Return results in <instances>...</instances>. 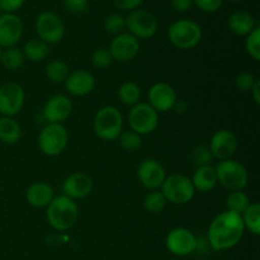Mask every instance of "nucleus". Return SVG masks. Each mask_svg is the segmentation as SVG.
<instances>
[{"label":"nucleus","instance_id":"obj_36","mask_svg":"<svg viewBox=\"0 0 260 260\" xmlns=\"http://www.w3.org/2000/svg\"><path fill=\"white\" fill-rule=\"evenodd\" d=\"M190 160L197 168L203 167V165H210L211 160H212V155H211L208 147L197 146L190 152Z\"/></svg>","mask_w":260,"mask_h":260},{"label":"nucleus","instance_id":"obj_38","mask_svg":"<svg viewBox=\"0 0 260 260\" xmlns=\"http://www.w3.org/2000/svg\"><path fill=\"white\" fill-rule=\"evenodd\" d=\"M223 0H193V4L205 13H215L222 7Z\"/></svg>","mask_w":260,"mask_h":260},{"label":"nucleus","instance_id":"obj_6","mask_svg":"<svg viewBox=\"0 0 260 260\" xmlns=\"http://www.w3.org/2000/svg\"><path fill=\"white\" fill-rule=\"evenodd\" d=\"M160 190L167 198V202L173 205H187L194 198L196 194L190 178L178 173L167 175Z\"/></svg>","mask_w":260,"mask_h":260},{"label":"nucleus","instance_id":"obj_20","mask_svg":"<svg viewBox=\"0 0 260 260\" xmlns=\"http://www.w3.org/2000/svg\"><path fill=\"white\" fill-rule=\"evenodd\" d=\"M63 84L68 93L71 95L85 96L95 88V78L88 70H75L69 74Z\"/></svg>","mask_w":260,"mask_h":260},{"label":"nucleus","instance_id":"obj_26","mask_svg":"<svg viewBox=\"0 0 260 260\" xmlns=\"http://www.w3.org/2000/svg\"><path fill=\"white\" fill-rule=\"evenodd\" d=\"M24 55L22 50L18 47H9L2 50V57H0V65L4 66L7 70H18L24 63Z\"/></svg>","mask_w":260,"mask_h":260},{"label":"nucleus","instance_id":"obj_34","mask_svg":"<svg viewBox=\"0 0 260 260\" xmlns=\"http://www.w3.org/2000/svg\"><path fill=\"white\" fill-rule=\"evenodd\" d=\"M104 29H106V32L111 33V35H121L126 29V19L121 14H117V13L108 15L104 19Z\"/></svg>","mask_w":260,"mask_h":260},{"label":"nucleus","instance_id":"obj_22","mask_svg":"<svg viewBox=\"0 0 260 260\" xmlns=\"http://www.w3.org/2000/svg\"><path fill=\"white\" fill-rule=\"evenodd\" d=\"M190 180H192L196 192H211L217 185V175H216L215 167H212L211 164L198 167L193 173V177L190 178Z\"/></svg>","mask_w":260,"mask_h":260},{"label":"nucleus","instance_id":"obj_21","mask_svg":"<svg viewBox=\"0 0 260 260\" xmlns=\"http://www.w3.org/2000/svg\"><path fill=\"white\" fill-rule=\"evenodd\" d=\"M55 197L53 188L45 182H35L28 187L25 200L32 207L46 208Z\"/></svg>","mask_w":260,"mask_h":260},{"label":"nucleus","instance_id":"obj_18","mask_svg":"<svg viewBox=\"0 0 260 260\" xmlns=\"http://www.w3.org/2000/svg\"><path fill=\"white\" fill-rule=\"evenodd\" d=\"M73 112V102L63 94H56L46 102L43 107V116L48 123H62Z\"/></svg>","mask_w":260,"mask_h":260},{"label":"nucleus","instance_id":"obj_7","mask_svg":"<svg viewBox=\"0 0 260 260\" xmlns=\"http://www.w3.org/2000/svg\"><path fill=\"white\" fill-rule=\"evenodd\" d=\"M69 144V132L62 123H48L38 136L40 150L47 156H58Z\"/></svg>","mask_w":260,"mask_h":260},{"label":"nucleus","instance_id":"obj_16","mask_svg":"<svg viewBox=\"0 0 260 260\" xmlns=\"http://www.w3.org/2000/svg\"><path fill=\"white\" fill-rule=\"evenodd\" d=\"M113 60L118 62H128L134 60L140 52V41L131 33L123 32L112 40L108 48Z\"/></svg>","mask_w":260,"mask_h":260},{"label":"nucleus","instance_id":"obj_40","mask_svg":"<svg viewBox=\"0 0 260 260\" xmlns=\"http://www.w3.org/2000/svg\"><path fill=\"white\" fill-rule=\"evenodd\" d=\"M116 8L124 12H132L144 3V0H113Z\"/></svg>","mask_w":260,"mask_h":260},{"label":"nucleus","instance_id":"obj_41","mask_svg":"<svg viewBox=\"0 0 260 260\" xmlns=\"http://www.w3.org/2000/svg\"><path fill=\"white\" fill-rule=\"evenodd\" d=\"M25 0H0V8L4 13H14L23 7Z\"/></svg>","mask_w":260,"mask_h":260},{"label":"nucleus","instance_id":"obj_42","mask_svg":"<svg viewBox=\"0 0 260 260\" xmlns=\"http://www.w3.org/2000/svg\"><path fill=\"white\" fill-rule=\"evenodd\" d=\"M172 7L175 12H188L193 7V0H172Z\"/></svg>","mask_w":260,"mask_h":260},{"label":"nucleus","instance_id":"obj_23","mask_svg":"<svg viewBox=\"0 0 260 260\" xmlns=\"http://www.w3.org/2000/svg\"><path fill=\"white\" fill-rule=\"evenodd\" d=\"M228 25L234 35L248 36L256 27V22L246 10H236L229 17Z\"/></svg>","mask_w":260,"mask_h":260},{"label":"nucleus","instance_id":"obj_29","mask_svg":"<svg viewBox=\"0 0 260 260\" xmlns=\"http://www.w3.org/2000/svg\"><path fill=\"white\" fill-rule=\"evenodd\" d=\"M250 198L243 190H235V192L229 193L226 198V208L228 211L238 215H243L244 211L250 206Z\"/></svg>","mask_w":260,"mask_h":260},{"label":"nucleus","instance_id":"obj_2","mask_svg":"<svg viewBox=\"0 0 260 260\" xmlns=\"http://www.w3.org/2000/svg\"><path fill=\"white\" fill-rule=\"evenodd\" d=\"M47 217L51 228L56 231L70 230L75 226L79 218V207L76 202L66 196L53 197L50 205L47 206Z\"/></svg>","mask_w":260,"mask_h":260},{"label":"nucleus","instance_id":"obj_5","mask_svg":"<svg viewBox=\"0 0 260 260\" xmlns=\"http://www.w3.org/2000/svg\"><path fill=\"white\" fill-rule=\"evenodd\" d=\"M217 184L222 185L229 192L243 190L248 185L249 174L240 161L234 159L222 160L215 167Z\"/></svg>","mask_w":260,"mask_h":260},{"label":"nucleus","instance_id":"obj_17","mask_svg":"<svg viewBox=\"0 0 260 260\" xmlns=\"http://www.w3.org/2000/svg\"><path fill=\"white\" fill-rule=\"evenodd\" d=\"M23 36V23L18 15L4 13L0 15V48L14 47Z\"/></svg>","mask_w":260,"mask_h":260},{"label":"nucleus","instance_id":"obj_3","mask_svg":"<svg viewBox=\"0 0 260 260\" xmlns=\"http://www.w3.org/2000/svg\"><path fill=\"white\" fill-rule=\"evenodd\" d=\"M93 129L98 139L114 141L123 131V116L116 107H102L94 116Z\"/></svg>","mask_w":260,"mask_h":260},{"label":"nucleus","instance_id":"obj_8","mask_svg":"<svg viewBox=\"0 0 260 260\" xmlns=\"http://www.w3.org/2000/svg\"><path fill=\"white\" fill-rule=\"evenodd\" d=\"M128 124L140 136L150 135L159 126V113L149 103H137L129 109Z\"/></svg>","mask_w":260,"mask_h":260},{"label":"nucleus","instance_id":"obj_37","mask_svg":"<svg viewBox=\"0 0 260 260\" xmlns=\"http://www.w3.org/2000/svg\"><path fill=\"white\" fill-rule=\"evenodd\" d=\"M255 81L256 78L253 74L249 71H243V73L238 74V76L235 78V86L241 93H250Z\"/></svg>","mask_w":260,"mask_h":260},{"label":"nucleus","instance_id":"obj_25","mask_svg":"<svg viewBox=\"0 0 260 260\" xmlns=\"http://www.w3.org/2000/svg\"><path fill=\"white\" fill-rule=\"evenodd\" d=\"M22 52L27 60L32 62H41L50 55V46L40 38H32L24 43Z\"/></svg>","mask_w":260,"mask_h":260},{"label":"nucleus","instance_id":"obj_39","mask_svg":"<svg viewBox=\"0 0 260 260\" xmlns=\"http://www.w3.org/2000/svg\"><path fill=\"white\" fill-rule=\"evenodd\" d=\"M65 7L73 14H80L88 8V0H65Z\"/></svg>","mask_w":260,"mask_h":260},{"label":"nucleus","instance_id":"obj_13","mask_svg":"<svg viewBox=\"0 0 260 260\" xmlns=\"http://www.w3.org/2000/svg\"><path fill=\"white\" fill-rule=\"evenodd\" d=\"M167 178V170L156 159H145L137 167V179L149 190L160 189Z\"/></svg>","mask_w":260,"mask_h":260},{"label":"nucleus","instance_id":"obj_30","mask_svg":"<svg viewBox=\"0 0 260 260\" xmlns=\"http://www.w3.org/2000/svg\"><path fill=\"white\" fill-rule=\"evenodd\" d=\"M69 74H70L69 65L62 60H53L51 62H48L47 66H46V76L52 83H65Z\"/></svg>","mask_w":260,"mask_h":260},{"label":"nucleus","instance_id":"obj_10","mask_svg":"<svg viewBox=\"0 0 260 260\" xmlns=\"http://www.w3.org/2000/svg\"><path fill=\"white\" fill-rule=\"evenodd\" d=\"M36 32L41 41L55 45L65 36V24L55 12H43L36 19Z\"/></svg>","mask_w":260,"mask_h":260},{"label":"nucleus","instance_id":"obj_1","mask_svg":"<svg viewBox=\"0 0 260 260\" xmlns=\"http://www.w3.org/2000/svg\"><path fill=\"white\" fill-rule=\"evenodd\" d=\"M245 234L243 218L226 210L216 216L208 228V244L215 251H225L238 245Z\"/></svg>","mask_w":260,"mask_h":260},{"label":"nucleus","instance_id":"obj_43","mask_svg":"<svg viewBox=\"0 0 260 260\" xmlns=\"http://www.w3.org/2000/svg\"><path fill=\"white\" fill-rule=\"evenodd\" d=\"M250 93H251V96H253V99H254V102H255L256 106H259L260 104V80L259 79H256L255 84H254L253 88H251Z\"/></svg>","mask_w":260,"mask_h":260},{"label":"nucleus","instance_id":"obj_33","mask_svg":"<svg viewBox=\"0 0 260 260\" xmlns=\"http://www.w3.org/2000/svg\"><path fill=\"white\" fill-rule=\"evenodd\" d=\"M245 50L253 60H260V28L258 25L246 36Z\"/></svg>","mask_w":260,"mask_h":260},{"label":"nucleus","instance_id":"obj_45","mask_svg":"<svg viewBox=\"0 0 260 260\" xmlns=\"http://www.w3.org/2000/svg\"><path fill=\"white\" fill-rule=\"evenodd\" d=\"M3 14V10H2V8H0V15Z\"/></svg>","mask_w":260,"mask_h":260},{"label":"nucleus","instance_id":"obj_44","mask_svg":"<svg viewBox=\"0 0 260 260\" xmlns=\"http://www.w3.org/2000/svg\"><path fill=\"white\" fill-rule=\"evenodd\" d=\"M230 2H241V0H230Z\"/></svg>","mask_w":260,"mask_h":260},{"label":"nucleus","instance_id":"obj_11","mask_svg":"<svg viewBox=\"0 0 260 260\" xmlns=\"http://www.w3.org/2000/svg\"><path fill=\"white\" fill-rule=\"evenodd\" d=\"M165 245L169 253L175 256H188L198 248V239L185 228H175L169 231L165 239Z\"/></svg>","mask_w":260,"mask_h":260},{"label":"nucleus","instance_id":"obj_15","mask_svg":"<svg viewBox=\"0 0 260 260\" xmlns=\"http://www.w3.org/2000/svg\"><path fill=\"white\" fill-rule=\"evenodd\" d=\"M238 137L233 131H230V129H218L211 137L208 150H210L212 157L222 161V160L231 159V156L238 150Z\"/></svg>","mask_w":260,"mask_h":260},{"label":"nucleus","instance_id":"obj_35","mask_svg":"<svg viewBox=\"0 0 260 260\" xmlns=\"http://www.w3.org/2000/svg\"><path fill=\"white\" fill-rule=\"evenodd\" d=\"M111 51L106 47L96 48L91 55V63L95 69H107L113 63Z\"/></svg>","mask_w":260,"mask_h":260},{"label":"nucleus","instance_id":"obj_14","mask_svg":"<svg viewBox=\"0 0 260 260\" xmlns=\"http://www.w3.org/2000/svg\"><path fill=\"white\" fill-rule=\"evenodd\" d=\"M149 104L157 112V113H165L169 112L177 106L178 96L177 91L168 83H155L147 93Z\"/></svg>","mask_w":260,"mask_h":260},{"label":"nucleus","instance_id":"obj_9","mask_svg":"<svg viewBox=\"0 0 260 260\" xmlns=\"http://www.w3.org/2000/svg\"><path fill=\"white\" fill-rule=\"evenodd\" d=\"M126 28L128 33L137 38V40H149L156 35L159 29V23L156 17L149 10L135 9L128 13L126 18Z\"/></svg>","mask_w":260,"mask_h":260},{"label":"nucleus","instance_id":"obj_24","mask_svg":"<svg viewBox=\"0 0 260 260\" xmlns=\"http://www.w3.org/2000/svg\"><path fill=\"white\" fill-rule=\"evenodd\" d=\"M22 137L20 124L14 117H0V141L7 145H14Z\"/></svg>","mask_w":260,"mask_h":260},{"label":"nucleus","instance_id":"obj_31","mask_svg":"<svg viewBox=\"0 0 260 260\" xmlns=\"http://www.w3.org/2000/svg\"><path fill=\"white\" fill-rule=\"evenodd\" d=\"M167 198L161 193V190H151L147 193L144 198V208L146 212L152 213V215H157V213L162 212L167 207Z\"/></svg>","mask_w":260,"mask_h":260},{"label":"nucleus","instance_id":"obj_27","mask_svg":"<svg viewBox=\"0 0 260 260\" xmlns=\"http://www.w3.org/2000/svg\"><path fill=\"white\" fill-rule=\"evenodd\" d=\"M245 230L250 231L253 235H260V205L254 202L250 203L248 208L241 215Z\"/></svg>","mask_w":260,"mask_h":260},{"label":"nucleus","instance_id":"obj_12","mask_svg":"<svg viewBox=\"0 0 260 260\" xmlns=\"http://www.w3.org/2000/svg\"><path fill=\"white\" fill-rule=\"evenodd\" d=\"M25 93L22 85L7 83L0 86V114L2 117H14L24 107Z\"/></svg>","mask_w":260,"mask_h":260},{"label":"nucleus","instance_id":"obj_19","mask_svg":"<svg viewBox=\"0 0 260 260\" xmlns=\"http://www.w3.org/2000/svg\"><path fill=\"white\" fill-rule=\"evenodd\" d=\"M91 190H93V180L85 173H73L62 183L63 196L74 201L88 197Z\"/></svg>","mask_w":260,"mask_h":260},{"label":"nucleus","instance_id":"obj_32","mask_svg":"<svg viewBox=\"0 0 260 260\" xmlns=\"http://www.w3.org/2000/svg\"><path fill=\"white\" fill-rule=\"evenodd\" d=\"M118 142L123 150L128 152L137 151L141 149L142 146V139L139 134H136L132 129H127V131H122L121 135L118 136Z\"/></svg>","mask_w":260,"mask_h":260},{"label":"nucleus","instance_id":"obj_46","mask_svg":"<svg viewBox=\"0 0 260 260\" xmlns=\"http://www.w3.org/2000/svg\"><path fill=\"white\" fill-rule=\"evenodd\" d=\"M0 57H2V48H0Z\"/></svg>","mask_w":260,"mask_h":260},{"label":"nucleus","instance_id":"obj_28","mask_svg":"<svg viewBox=\"0 0 260 260\" xmlns=\"http://www.w3.org/2000/svg\"><path fill=\"white\" fill-rule=\"evenodd\" d=\"M118 98L124 106H135L140 103L141 89L135 81H124L118 89Z\"/></svg>","mask_w":260,"mask_h":260},{"label":"nucleus","instance_id":"obj_4","mask_svg":"<svg viewBox=\"0 0 260 260\" xmlns=\"http://www.w3.org/2000/svg\"><path fill=\"white\" fill-rule=\"evenodd\" d=\"M202 28L197 22L190 19H179L168 29L170 43L179 50H192L202 40Z\"/></svg>","mask_w":260,"mask_h":260}]
</instances>
